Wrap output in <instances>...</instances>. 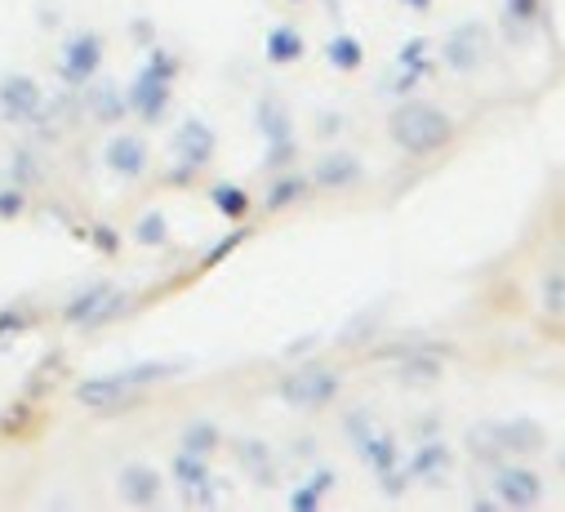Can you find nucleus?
I'll list each match as a JSON object with an SVG mask.
<instances>
[{
  "label": "nucleus",
  "mask_w": 565,
  "mask_h": 512,
  "mask_svg": "<svg viewBox=\"0 0 565 512\" xmlns=\"http://www.w3.org/2000/svg\"><path fill=\"white\" fill-rule=\"evenodd\" d=\"M494 428H499L503 454H535V450H543V428L535 424V419H494Z\"/></svg>",
  "instance_id": "dca6fc26"
},
{
  "label": "nucleus",
  "mask_w": 565,
  "mask_h": 512,
  "mask_svg": "<svg viewBox=\"0 0 565 512\" xmlns=\"http://www.w3.org/2000/svg\"><path fill=\"white\" fill-rule=\"evenodd\" d=\"M237 459H241V469L246 473H254V482L259 486H272L276 482V459H272V450L263 446V441H237Z\"/></svg>",
  "instance_id": "4be33fe9"
},
{
  "label": "nucleus",
  "mask_w": 565,
  "mask_h": 512,
  "mask_svg": "<svg viewBox=\"0 0 565 512\" xmlns=\"http://www.w3.org/2000/svg\"><path fill=\"white\" fill-rule=\"evenodd\" d=\"M259 134H263V143H286V138H294V121H290V108L280 103L276 95H263L259 99Z\"/></svg>",
  "instance_id": "f3484780"
},
{
  "label": "nucleus",
  "mask_w": 565,
  "mask_h": 512,
  "mask_svg": "<svg viewBox=\"0 0 565 512\" xmlns=\"http://www.w3.org/2000/svg\"><path fill=\"white\" fill-rule=\"evenodd\" d=\"M174 482L183 490L187 503H218V482L210 473V454H192V450H178L174 454Z\"/></svg>",
  "instance_id": "9d476101"
},
{
  "label": "nucleus",
  "mask_w": 565,
  "mask_h": 512,
  "mask_svg": "<svg viewBox=\"0 0 565 512\" xmlns=\"http://www.w3.org/2000/svg\"><path fill=\"white\" fill-rule=\"evenodd\" d=\"M45 108V89L36 76L27 72H10L0 76V116H5L10 125H32Z\"/></svg>",
  "instance_id": "6e6552de"
},
{
  "label": "nucleus",
  "mask_w": 565,
  "mask_h": 512,
  "mask_svg": "<svg viewBox=\"0 0 565 512\" xmlns=\"http://www.w3.org/2000/svg\"><path fill=\"white\" fill-rule=\"evenodd\" d=\"M303 54H307V40H303V32H299L294 23L267 27V36H263V59H267L272 67H290V63H299Z\"/></svg>",
  "instance_id": "2eb2a0df"
},
{
  "label": "nucleus",
  "mask_w": 565,
  "mask_h": 512,
  "mask_svg": "<svg viewBox=\"0 0 565 512\" xmlns=\"http://www.w3.org/2000/svg\"><path fill=\"white\" fill-rule=\"evenodd\" d=\"M535 10H539V0H507V14H512L516 23H530Z\"/></svg>",
  "instance_id": "473e14b6"
},
{
  "label": "nucleus",
  "mask_w": 565,
  "mask_h": 512,
  "mask_svg": "<svg viewBox=\"0 0 565 512\" xmlns=\"http://www.w3.org/2000/svg\"><path fill=\"white\" fill-rule=\"evenodd\" d=\"M490 490H494V503H499V508H516V512L543 503V477L530 473V469H516V463H499Z\"/></svg>",
  "instance_id": "1a4fd4ad"
},
{
  "label": "nucleus",
  "mask_w": 565,
  "mask_h": 512,
  "mask_svg": "<svg viewBox=\"0 0 565 512\" xmlns=\"http://www.w3.org/2000/svg\"><path fill=\"white\" fill-rule=\"evenodd\" d=\"M490 59V32L473 18L454 23L445 36H441V67L445 72H459V76H473L481 72Z\"/></svg>",
  "instance_id": "7ed1b4c3"
},
{
  "label": "nucleus",
  "mask_w": 565,
  "mask_h": 512,
  "mask_svg": "<svg viewBox=\"0 0 565 512\" xmlns=\"http://www.w3.org/2000/svg\"><path fill=\"white\" fill-rule=\"evenodd\" d=\"M543 308H548L552 316L565 312V276H561V267H552V272L543 276Z\"/></svg>",
  "instance_id": "c756f323"
},
{
  "label": "nucleus",
  "mask_w": 565,
  "mask_h": 512,
  "mask_svg": "<svg viewBox=\"0 0 565 512\" xmlns=\"http://www.w3.org/2000/svg\"><path fill=\"white\" fill-rule=\"evenodd\" d=\"M361 178H365V165H361L352 152H325V157L312 165V178H307V183L343 192V188H356Z\"/></svg>",
  "instance_id": "4468645a"
},
{
  "label": "nucleus",
  "mask_w": 565,
  "mask_h": 512,
  "mask_svg": "<svg viewBox=\"0 0 565 512\" xmlns=\"http://www.w3.org/2000/svg\"><path fill=\"white\" fill-rule=\"evenodd\" d=\"M85 89H89V85H85ZM85 103H89V116L99 121V125H116L121 116H129V112H125V95H121V89H116L112 80L93 85L89 95H85Z\"/></svg>",
  "instance_id": "aec40b11"
},
{
  "label": "nucleus",
  "mask_w": 565,
  "mask_h": 512,
  "mask_svg": "<svg viewBox=\"0 0 565 512\" xmlns=\"http://www.w3.org/2000/svg\"><path fill=\"white\" fill-rule=\"evenodd\" d=\"M218 441H223V433L214 419H192V424L183 428V450H192V454H214Z\"/></svg>",
  "instance_id": "393cba45"
},
{
  "label": "nucleus",
  "mask_w": 565,
  "mask_h": 512,
  "mask_svg": "<svg viewBox=\"0 0 565 512\" xmlns=\"http://www.w3.org/2000/svg\"><path fill=\"white\" fill-rule=\"evenodd\" d=\"M214 148H218V138H214V129L205 125V121H183L178 129H174V143H170V152H174V161H178V183L183 178H197L210 161H214Z\"/></svg>",
  "instance_id": "423d86ee"
},
{
  "label": "nucleus",
  "mask_w": 565,
  "mask_h": 512,
  "mask_svg": "<svg viewBox=\"0 0 565 512\" xmlns=\"http://www.w3.org/2000/svg\"><path fill=\"white\" fill-rule=\"evenodd\" d=\"M165 214H156V210H148L143 218H138V227H134V241H143V246H165Z\"/></svg>",
  "instance_id": "c85d7f7f"
},
{
  "label": "nucleus",
  "mask_w": 565,
  "mask_h": 512,
  "mask_svg": "<svg viewBox=\"0 0 565 512\" xmlns=\"http://www.w3.org/2000/svg\"><path fill=\"white\" fill-rule=\"evenodd\" d=\"M294 161V138L286 143H263V170H286Z\"/></svg>",
  "instance_id": "7c9ffc66"
},
{
  "label": "nucleus",
  "mask_w": 565,
  "mask_h": 512,
  "mask_svg": "<svg viewBox=\"0 0 565 512\" xmlns=\"http://www.w3.org/2000/svg\"><path fill=\"white\" fill-rule=\"evenodd\" d=\"M467 446H473V454H477V459L499 463V459H503V446H499V428H494V419H486V424H477V428H467Z\"/></svg>",
  "instance_id": "cd10ccee"
},
{
  "label": "nucleus",
  "mask_w": 565,
  "mask_h": 512,
  "mask_svg": "<svg viewBox=\"0 0 565 512\" xmlns=\"http://www.w3.org/2000/svg\"><path fill=\"white\" fill-rule=\"evenodd\" d=\"M397 379L410 384V388H428V384H441L445 379V361L432 357V352H410L401 365H397Z\"/></svg>",
  "instance_id": "a211bd4d"
},
{
  "label": "nucleus",
  "mask_w": 565,
  "mask_h": 512,
  "mask_svg": "<svg viewBox=\"0 0 565 512\" xmlns=\"http://www.w3.org/2000/svg\"><path fill=\"white\" fill-rule=\"evenodd\" d=\"M18 335V330H27V316H18V312H0V339H5V335Z\"/></svg>",
  "instance_id": "72a5a7b5"
},
{
  "label": "nucleus",
  "mask_w": 565,
  "mask_h": 512,
  "mask_svg": "<svg viewBox=\"0 0 565 512\" xmlns=\"http://www.w3.org/2000/svg\"><path fill=\"white\" fill-rule=\"evenodd\" d=\"M325 59H329V67H335V72H356L365 63V45L352 32H339V36L325 40Z\"/></svg>",
  "instance_id": "412c9836"
},
{
  "label": "nucleus",
  "mask_w": 565,
  "mask_h": 512,
  "mask_svg": "<svg viewBox=\"0 0 565 512\" xmlns=\"http://www.w3.org/2000/svg\"><path fill=\"white\" fill-rule=\"evenodd\" d=\"M237 246H241V232H237V237H227V241H223V246H214V250H210V259H205V263H210V267H214V263H218V259H223V254H227V250H237Z\"/></svg>",
  "instance_id": "f704fd0d"
},
{
  "label": "nucleus",
  "mask_w": 565,
  "mask_h": 512,
  "mask_svg": "<svg viewBox=\"0 0 565 512\" xmlns=\"http://www.w3.org/2000/svg\"><path fill=\"white\" fill-rule=\"evenodd\" d=\"M339 388H343V379H339V370H299V375H286L280 379V388H276V397L286 401L290 410H299V414H316V410H325L329 401L339 397Z\"/></svg>",
  "instance_id": "20e7f679"
},
{
  "label": "nucleus",
  "mask_w": 565,
  "mask_h": 512,
  "mask_svg": "<svg viewBox=\"0 0 565 512\" xmlns=\"http://www.w3.org/2000/svg\"><path fill=\"white\" fill-rule=\"evenodd\" d=\"M445 469H450V450H445V441L418 446V450L410 454V463H405V473H410V477H423V482H432V486L445 477Z\"/></svg>",
  "instance_id": "6ab92c4d"
},
{
  "label": "nucleus",
  "mask_w": 565,
  "mask_h": 512,
  "mask_svg": "<svg viewBox=\"0 0 565 512\" xmlns=\"http://www.w3.org/2000/svg\"><path fill=\"white\" fill-rule=\"evenodd\" d=\"M210 201L223 218H246L250 214V192L241 188V183H214L210 188Z\"/></svg>",
  "instance_id": "5701e85b"
},
{
  "label": "nucleus",
  "mask_w": 565,
  "mask_h": 512,
  "mask_svg": "<svg viewBox=\"0 0 565 512\" xmlns=\"http://www.w3.org/2000/svg\"><path fill=\"white\" fill-rule=\"evenodd\" d=\"M76 401L85 410H93V414H112V410L134 401V384L125 375H99V379L76 384Z\"/></svg>",
  "instance_id": "ddd939ff"
},
{
  "label": "nucleus",
  "mask_w": 565,
  "mask_h": 512,
  "mask_svg": "<svg viewBox=\"0 0 565 512\" xmlns=\"http://www.w3.org/2000/svg\"><path fill=\"white\" fill-rule=\"evenodd\" d=\"M116 495L129 508H152L165 495V477H161V469H152V463H125V469L116 473Z\"/></svg>",
  "instance_id": "f8f14e48"
},
{
  "label": "nucleus",
  "mask_w": 565,
  "mask_h": 512,
  "mask_svg": "<svg viewBox=\"0 0 565 512\" xmlns=\"http://www.w3.org/2000/svg\"><path fill=\"white\" fill-rule=\"evenodd\" d=\"M103 32H93V27H80L63 40V50H59V80L72 85V89H85L93 76H99L103 67Z\"/></svg>",
  "instance_id": "39448f33"
},
{
  "label": "nucleus",
  "mask_w": 565,
  "mask_h": 512,
  "mask_svg": "<svg viewBox=\"0 0 565 512\" xmlns=\"http://www.w3.org/2000/svg\"><path fill=\"white\" fill-rule=\"evenodd\" d=\"M307 188H312V183H307L303 174H280L272 188H267L263 205H267V210H286V205H294L299 197H307Z\"/></svg>",
  "instance_id": "b1692460"
},
{
  "label": "nucleus",
  "mask_w": 565,
  "mask_h": 512,
  "mask_svg": "<svg viewBox=\"0 0 565 512\" xmlns=\"http://www.w3.org/2000/svg\"><path fill=\"white\" fill-rule=\"evenodd\" d=\"M174 76H178V63H174V54H165V50H152V59H148V67L138 72L134 80H129V89H125V112L129 116H138L143 125H156V121H165V112H170V89H174Z\"/></svg>",
  "instance_id": "f03ea898"
},
{
  "label": "nucleus",
  "mask_w": 565,
  "mask_h": 512,
  "mask_svg": "<svg viewBox=\"0 0 565 512\" xmlns=\"http://www.w3.org/2000/svg\"><path fill=\"white\" fill-rule=\"evenodd\" d=\"M27 210V192L18 188V183H14V188H0V218H18Z\"/></svg>",
  "instance_id": "2f4dec72"
},
{
  "label": "nucleus",
  "mask_w": 565,
  "mask_h": 512,
  "mask_svg": "<svg viewBox=\"0 0 565 512\" xmlns=\"http://www.w3.org/2000/svg\"><path fill=\"white\" fill-rule=\"evenodd\" d=\"M335 486V473L329 469H321V473H312L294 495H290V508H299V512H312V508H321V499H325V490Z\"/></svg>",
  "instance_id": "a878e982"
},
{
  "label": "nucleus",
  "mask_w": 565,
  "mask_h": 512,
  "mask_svg": "<svg viewBox=\"0 0 565 512\" xmlns=\"http://www.w3.org/2000/svg\"><path fill=\"white\" fill-rule=\"evenodd\" d=\"M401 5H405V10H414V14H428V10L437 5V0H401Z\"/></svg>",
  "instance_id": "e433bc0d"
},
{
  "label": "nucleus",
  "mask_w": 565,
  "mask_h": 512,
  "mask_svg": "<svg viewBox=\"0 0 565 512\" xmlns=\"http://www.w3.org/2000/svg\"><path fill=\"white\" fill-rule=\"evenodd\" d=\"M129 308V295L112 290L108 282H93L89 290H80L72 303H67V321L72 325H85V330H99V325H108L112 316H121Z\"/></svg>",
  "instance_id": "0eeeda50"
},
{
  "label": "nucleus",
  "mask_w": 565,
  "mask_h": 512,
  "mask_svg": "<svg viewBox=\"0 0 565 512\" xmlns=\"http://www.w3.org/2000/svg\"><path fill=\"white\" fill-rule=\"evenodd\" d=\"M339 125H343V116H329V112H321V129H316V134H325V138H329V134H339Z\"/></svg>",
  "instance_id": "c9c22d12"
},
{
  "label": "nucleus",
  "mask_w": 565,
  "mask_h": 512,
  "mask_svg": "<svg viewBox=\"0 0 565 512\" xmlns=\"http://www.w3.org/2000/svg\"><path fill=\"white\" fill-rule=\"evenodd\" d=\"M174 375H183V361H143V365L125 370V379H129L134 388H148V384H165V379H174Z\"/></svg>",
  "instance_id": "bb28decb"
},
{
  "label": "nucleus",
  "mask_w": 565,
  "mask_h": 512,
  "mask_svg": "<svg viewBox=\"0 0 565 512\" xmlns=\"http://www.w3.org/2000/svg\"><path fill=\"white\" fill-rule=\"evenodd\" d=\"M388 138L405 157H432L454 138V116L428 99H405L388 116Z\"/></svg>",
  "instance_id": "f257e3e1"
},
{
  "label": "nucleus",
  "mask_w": 565,
  "mask_h": 512,
  "mask_svg": "<svg viewBox=\"0 0 565 512\" xmlns=\"http://www.w3.org/2000/svg\"><path fill=\"white\" fill-rule=\"evenodd\" d=\"M103 165H108L112 174H121V178H143L148 165H152L148 138H143V134H129V129L112 134L108 148H103Z\"/></svg>",
  "instance_id": "9b49d317"
}]
</instances>
